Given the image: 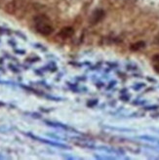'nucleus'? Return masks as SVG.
Returning a JSON list of instances; mask_svg holds the SVG:
<instances>
[{
	"instance_id": "f03ea898",
	"label": "nucleus",
	"mask_w": 159,
	"mask_h": 160,
	"mask_svg": "<svg viewBox=\"0 0 159 160\" xmlns=\"http://www.w3.org/2000/svg\"><path fill=\"white\" fill-rule=\"evenodd\" d=\"M104 18H105V12L102 9H97L92 13L91 17L89 19V22H90V25L95 26V25H97V23H99L100 22H102V20Z\"/></svg>"
},
{
	"instance_id": "20e7f679",
	"label": "nucleus",
	"mask_w": 159,
	"mask_h": 160,
	"mask_svg": "<svg viewBox=\"0 0 159 160\" xmlns=\"http://www.w3.org/2000/svg\"><path fill=\"white\" fill-rule=\"evenodd\" d=\"M74 34V29L70 27H66V28H62L61 29V31L59 32V36L62 37V39H67L70 38Z\"/></svg>"
},
{
	"instance_id": "f257e3e1",
	"label": "nucleus",
	"mask_w": 159,
	"mask_h": 160,
	"mask_svg": "<svg viewBox=\"0 0 159 160\" xmlns=\"http://www.w3.org/2000/svg\"><path fill=\"white\" fill-rule=\"evenodd\" d=\"M34 25L37 32L42 35H50L53 32V27L51 25V21L45 15H39L34 18Z\"/></svg>"
},
{
	"instance_id": "7ed1b4c3",
	"label": "nucleus",
	"mask_w": 159,
	"mask_h": 160,
	"mask_svg": "<svg viewBox=\"0 0 159 160\" xmlns=\"http://www.w3.org/2000/svg\"><path fill=\"white\" fill-rule=\"evenodd\" d=\"M22 0H13V1L9 2L5 7L6 12L9 14H15L22 7Z\"/></svg>"
},
{
	"instance_id": "39448f33",
	"label": "nucleus",
	"mask_w": 159,
	"mask_h": 160,
	"mask_svg": "<svg viewBox=\"0 0 159 160\" xmlns=\"http://www.w3.org/2000/svg\"><path fill=\"white\" fill-rule=\"evenodd\" d=\"M146 47V43L144 41H138L136 43H133L131 46H130V49L132 51H135V52H137V51H140L142 49H144V48Z\"/></svg>"
}]
</instances>
